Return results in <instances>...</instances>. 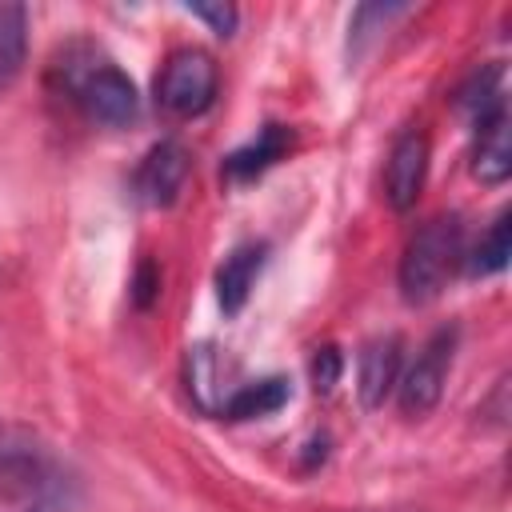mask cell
Here are the masks:
<instances>
[{"instance_id":"1","label":"cell","mask_w":512,"mask_h":512,"mask_svg":"<svg viewBox=\"0 0 512 512\" xmlns=\"http://www.w3.org/2000/svg\"><path fill=\"white\" fill-rule=\"evenodd\" d=\"M464 260V224L460 216H432L428 224L416 228L400 256V292L408 304H428L436 300L448 280L456 276Z\"/></svg>"},{"instance_id":"2","label":"cell","mask_w":512,"mask_h":512,"mask_svg":"<svg viewBox=\"0 0 512 512\" xmlns=\"http://www.w3.org/2000/svg\"><path fill=\"white\" fill-rule=\"evenodd\" d=\"M216 60L204 48H176L156 76V104L180 120L200 116L216 100Z\"/></svg>"},{"instance_id":"3","label":"cell","mask_w":512,"mask_h":512,"mask_svg":"<svg viewBox=\"0 0 512 512\" xmlns=\"http://www.w3.org/2000/svg\"><path fill=\"white\" fill-rule=\"evenodd\" d=\"M456 340L460 332L448 324V328H436L428 336V344L416 352L412 368L396 380V396H400V412L404 416H428L440 396H444V384H448V368H452V352H456Z\"/></svg>"},{"instance_id":"4","label":"cell","mask_w":512,"mask_h":512,"mask_svg":"<svg viewBox=\"0 0 512 512\" xmlns=\"http://www.w3.org/2000/svg\"><path fill=\"white\" fill-rule=\"evenodd\" d=\"M76 96H80V104L88 108V116H92V120L112 124V128L132 124V120H136V112H140L136 84H132L116 64H108V60H104V64H92V68L80 76Z\"/></svg>"},{"instance_id":"5","label":"cell","mask_w":512,"mask_h":512,"mask_svg":"<svg viewBox=\"0 0 512 512\" xmlns=\"http://www.w3.org/2000/svg\"><path fill=\"white\" fill-rule=\"evenodd\" d=\"M424 176H428V136L420 128H408L388 152V168H384L388 204L396 212H408L416 196L424 192Z\"/></svg>"},{"instance_id":"6","label":"cell","mask_w":512,"mask_h":512,"mask_svg":"<svg viewBox=\"0 0 512 512\" xmlns=\"http://www.w3.org/2000/svg\"><path fill=\"white\" fill-rule=\"evenodd\" d=\"M184 180H188V152H184L176 140H160V144L144 156V164H140V172H136V192H140L144 204L168 208V204H176Z\"/></svg>"},{"instance_id":"7","label":"cell","mask_w":512,"mask_h":512,"mask_svg":"<svg viewBox=\"0 0 512 512\" xmlns=\"http://www.w3.org/2000/svg\"><path fill=\"white\" fill-rule=\"evenodd\" d=\"M476 124V148H472V176L480 184H504L512 176V128H508V108L496 104L484 112Z\"/></svg>"},{"instance_id":"8","label":"cell","mask_w":512,"mask_h":512,"mask_svg":"<svg viewBox=\"0 0 512 512\" xmlns=\"http://www.w3.org/2000/svg\"><path fill=\"white\" fill-rule=\"evenodd\" d=\"M400 380V336L388 332V336H376L360 348V360H356V392H360V404L364 408H380L392 388Z\"/></svg>"},{"instance_id":"9","label":"cell","mask_w":512,"mask_h":512,"mask_svg":"<svg viewBox=\"0 0 512 512\" xmlns=\"http://www.w3.org/2000/svg\"><path fill=\"white\" fill-rule=\"evenodd\" d=\"M264 256H268V244L248 240V244H236L224 256V264L216 268V300L228 316H236L244 308V300H248V292H252V284L264 268Z\"/></svg>"},{"instance_id":"10","label":"cell","mask_w":512,"mask_h":512,"mask_svg":"<svg viewBox=\"0 0 512 512\" xmlns=\"http://www.w3.org/2000/svg\"><path fill=\"white\" fill-rule=\"evenodd\" d=\"M292 148V132L284 124H264L256 132V140H248L244 148L224 156V180L240 184V180H256L260 172H268L276 160H284V152Z\"/></svg>"},{"instance_id":"11","label":"cell","mask_w":512,"mask_h":512,"mask_svg":"<svg viewBox=\"0 0 512 512\" xmlns=\"http://www.w3.org/2000/svg\"><path fill=\"white\" fill-rule=\"evenodd\" d=\"M292 388L284 376H264V380H252V384H240L236 392L224 396V416L228 420H252V416H272L288 404Z\"/></svg>"},{"instance_id":"12","label":"cell","mask_w":512,"mask_h":512,"mask_svg":"<svg viewBox=\"0 0 512 512\" xmlns=\"http://www.w3.org/2000/svg\"><path fill=\"white\" fill-rule=\"evenodd\" d=\"M28 52V8L0 0V92L20 76Z\"/></svg>"},{"instance_id":"13","label":"cell","mask_w":512,"mask_h":512,"mask_svg":"<svg viewBox=\"0 0 512 512\" xmlns=\"http://www.w3.org/2000/svg\"><path fill=\"white\" fill-rule=\"evenodd\" d=\"M508 220H512V216L500 212V216L488 224V232L480 236L476 252L468 256V272H472V276H496V272L508 268V256H512V224H508Z\"/></svg>"},{"instance_id":"14","label":"cell","mask_w":512,"mask_h":512,"mask_svg":"<svg viewBox=\"0 0 512 512\" xmlns=\"http://www.w3.org/2000/svg\"><path fill=\"white\" fill-rule=\"evenodd\" d=\"M220 364H216V348L212 344H196L188 348V392L196 396L200 408L220 412L224 408V392H220Z\"/></svg>"},{"instance_id":"15","label":"cell","mask_w":512,"mask_h":512,"mask_svg":"<svg viewBox=\"0 0 512 512\" xmlns=\"http://www.w3.org/2000/svg\"><path fill=\"white\" fill-rule=\"evenodd\" d=\"M184 12L196 16V20H204L216 36H232L236 32V20H240V12L232 4H224V0H192V4H184Z\"/></svg>"},{"instance_id":"16","label":"cell","mask_w":512,"mask_h":512,"mask_svg":"<svg viewBox=\"0 0 512 512\" xmlns=\"http://www.w3.org/2000/svg\"><path fill=\"white\" fill-rule=\"evenodd\" d=\"M340 372H344V356L328 344V348H316L312 352V364H308V376H312V388L316 392H332L336 384H340Z\"/></svg>"},{"instance_id":"17","label":"cell","mask_w":512,"mask_h":512,"mask_svg":"<svg viewBox=\"0 0 512 512\" xmlns=\"http://www.w3.org/2000/svg\"><path fill=\"white\" fill-rule=\"evenodd\" d=\"M156 296H160V272H156L152 260H144V264L136 268V280H132V300H136L140 308H148Z\"/></svg>"},{"instance_id":"18","label":"cell","mask_w":512,"mask_h":512,"mask_svg":"<svg viewBox=\"0 0 512 512\" xmlns=\"http://www.w3.org/2000/svg\"><path fill=\"white\" fill-rule=\"evenodd\" d=\"M28 512H40V508H28Z\"/></svg>"}]
</instances>
